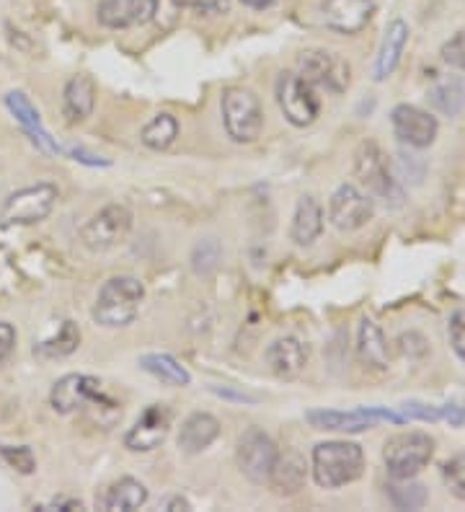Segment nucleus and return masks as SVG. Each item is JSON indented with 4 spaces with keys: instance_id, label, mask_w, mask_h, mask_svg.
<instances>
[{
    "instance_id": "nucleus-1",
    "label": "nucleus",
    "mask_w": 465,
    "mask_h": 512,
    "mask_svg": "<svg viewBox=\"0 0 465 512\" xmlns=\"http://www.w3.org/2000/svg\"><path fill=\"white\" fill-rule=\"evenodd\" d=\"M354 179L360 182V187H365L372 200H380L385 207H403L406 202L401 179L391 169V161L380 145L372 140H365L354 153Z\"/></svg>"
},
{
    "instance_id": "nucleus-2",
    "label": "nucleus",
    "mask_w": 465,
    "mask_h": 512,
    "mask_svg": "<svg viewBox=\"0 0 465 512\" xmlns=\"http://www.w3.org/2000/svg\"><path fill=\"white\" fill-rule=\"evenodd\" d=\"M145 300V285L137 277L119 275L106 280L93 303V321L104 329H124L137 319Z\"/></svg>"
},
{
    "instance_id": "nucleus-3",
    "label": "nucleus",
    "mask_w": 465,
    "mask_h": 512,
    "mask_svg": "<svg viewBox=\"0 0 465 512\" xmlns=\"http://www.w3.org/2000/svg\"><path fill=\"white\" fill-rule=\"evenodd\" d=\"M365 471V450L347 440H326L313 448V479L321 489H339Z\"/></svg>"
},
{
    "instance_id": "nucleus-4",
    "label": "nucleus",
    "mask_w": 465,
    "mask_h": 512,
    "mask_svg": "<svg viewBox=\"0 0 465 512\" xmlns=\"http://www.w3.org/2000/svg\"><path fill=\"white\" fill-rule=\"evenodd\" d=\"M220 109H223L225 132L233 143L248 145L259 140L261 130H264V107L251 88H225Z\"/></svg>"
},
{
    "instance_id": "nucleus-5",
    "label": "nucleus",
    "mask_w": 465,
    "mask_h": 512,
    "mask_svg": "<svg viewBox=\"0 0 465 512\" xmlns=\"http://www.w3.org/2000/svg\"><path fill=\"white\" fill-rule=\"evenodd\" d=\"M434 456V440L427 432L411 430L393 435L383 448V461L391 479H414L429 466Z\"/></svg>"
},
{
    "instance_id": "nucleus-6",
    "label": "nucleus",
    "mask_w": 465,
    "mask_h": 512,
    "mask_svg": "<svg viewBox=\"0 0 465 512\" xmlns=\"http://www.w3.org/2000/svg\"><path fill=\"white\" fill-rule=\"evenodd\" d=\"M60 192L55 184H34V187H24L19 192L8 194L3 207H0V225H37L47 220L55 210Z\"/></svg>"
},
{
    "instance_id": "nucleus-7",
    "label": "nucleus",
    "mask_w": 465,
    "mask_h": 512,
    "mask_svg": "<svg viewBox=\"0 0 465 512\" xmlns=\"http://www.w3.org/2000/svg\"><path fill=\"white\" fill-rule=\"evenodd\" d=\"M132 210L127 205H106L91 215L81 228V244L93 254H104L119 246L132 231Z\"/></svg>"
},
{
    "instance_id": "nucleus-8",
    "label": "nucleus",
    "mask_w": 465,
    "mask_h": 512,
    "mask_svg": "<svg viewBox=\"0 0 465 512\" xmlns=\"http://www.w3.org/2000/svg\"><path fill=\"white\" fill-rule=\"evenodd\" d=\"M277 104L287 122L295 127H310L321 114V99L316 94V86H310L298 73H279Z\"/></svg>"
},
{
    "instance_id": "nucleus-9",
    "label": "nucleus",
    "mask_w": 465,
    "mask_h": 512,
    "mask_svg": "<svg viewBox=\"0 0 465 512\" xmlns=\"http://www.w3.org/2000/svg\"><path fill=\"white\" fill-rule=\"evenodd\" d=\"M298 68L310 86L323 88L329 94H344L352 83V68L341 55L329 50H305L298 60Z\"/></svg>"
},
{
    "instance_id": "nucleus-10",
    "label": "nucleus",
    "mask_w": 465,
    "mask_h": 512,
    "mask_svg": "<svg viewBox=\"0 0 465 512\" xmlns=\"http://www.w3.org/2000/svg\"><path fill=\"white\" fill-rule=\"evenodd\" d=\"M50 404L57 414H75L86 406H117L101 394V381L93 375L68 373L52 386Z\"/></svg>"
},
{
    "instance_id": "nucleus-11",
    "label": "nucleus",
    "mask_w": 465,
    "mask_h": 512,
    "mask_svg": "<svg viewBox=\"0 0 465 512\" xmlns=\"http://www.w3.org/2000/svg\"><path fill=\"white\" fill-rule=\"evenodd\" d=\"M279 450L274 440L259 427H248L238 438L236 445V461L241 474L254 484H267L272 474L274 463H277Z\"/></svg>"
},
{
    "instance_id": "nucleus-12",
    "label": "nucleus",
    "mask_w": 465,
    "mask_h": 512,
    "mask_svg": "<svg viewBox=\"0 0 465 512\" xmlns=\"http://www.w3.org/2000/svg\"><path fill=\"white\" fill-rule=\"evenodd\" d=\"M375 218V200L354 184H341L329 200V220L336 231L352 233Z\"/></svg>"
},
{
    "instance_id": "nucleus-13",
    "label": "nucleus",
    "mask_w": 465,
    "mask_h": 512,
    "mask_svg": "<svg viewBox=\"0 0 465 512\" xmlns=\"http://www.w3.org/2000/svg\"><path fill=\"white\" fill-rule=\"evenodd\" d=\"M391 125L396 138L409 148H429L437 140L440 132V122L424 109L414 107V104H398L391 112Z\"/></svg>"
},
{
    "instance_id": "nucleus-14",
    "label": "nucleus",
    "mask_w": 465,
    "mask_h": 512,
    "mask_svg": "<svg viewBox=\"0 0 465 512\" xmlns=\"http://www.w3.org/2000/svg\"><path fill=\"white\" fill-rule=\"evenodd\" d=\"M168 432H171V409L166 404H150L124 435V448L132 453H150L166 443Z\"/></svg>"
},
{
    "instance_id": "nucleus-15",
    "label": "nucleus",
    "mask_w": 465,
    "mask_h": 512,
    "mask_svg": "<svg viewBox=\"0 0 465 512\" xmlns=\"http://www.w3.org/2000/svg\"><path fill=\"white\" fill-rule=\"evenodd\" d=\"M375 13V0H323L321 21L326 29L344 37L360 34Z\"/></svg>"
},
{
    "instance_id": "nucleus-16",
    "label": "nucleus",
    "mask_w": 465,
    "mask_h": 512,
    "mask_svg": "<svg viewBox=\"0 0 465 512\" xmlns=\"http://www.w3.org/2000/svg\"><path fill=\"white\" fill-rule=\"evenodd\" d=\"M313 430L326 432H365L378 425L367 406L352 409V412H336V409H310L305 414Z\"/></svg>"
},
{
    "instance_id": "nucleus-17",
    "label": "nucleus",
    "mask_w": 465,
    "mask_h": 512,
    "mask_svg": "<svg viewBox=\"0 0 465 512\" xmlns=\"http://www.w3.org/2000/svg\"><path fill=\"white\" fill-rule=\"evenodd\" d=\"M305 479H308L305 458L300 456L298 450H285V453L277 456L267 484L277 497H292V494H298L305 487Z\"/></svg>"
},
{
    "instance_id": "nucleus-18",
    "label": "nucleus",
    "mask_w": 465,
    "mask_h": 512,
    "mask_svg": "<svg viewBox=\"0 0 465 512\" xmlns=\"http://www.w3.org/2000/svg\"><path fill=\"white\" fill-rule=\"evenodd\" d=\"M267 365L279 378H295L308 363V347L295 337H279L264 352Z\"/></svg>"
},
{
    "instance_id": "nucleus-19",
    "label": "nucleus",
    "mask_w": 465,
    "mask_h": 512,
    "mask_svg": "<svg viewBox=\"0 0 465 512\" xmlns=\"http://www.w3.org/2000/svg\"><path fill=\"white\" fill-rule=\"evenodd\" d=\"M6 107L8 112L16 117V122L29 132V138L34 140V145H39V148L47 150V153H62L60 145L50 138V132L44 130L42 117H39V112L34 109V104L26 99V94H21V91H11V94L6 96Z\"/></svg>"
},
{
    "instance_id": "nucleus-20",
    "label": "nucleus",
    "mask_w": 465,
    "mask_h": 512,
    "mask_svg": "<svg viewBox=\"0 0 465 512\" xmlns=\"http://www.w3.org/2000/svg\"><path fill=\"white\" fill-rule=\"evenodd\" d=\"M220 435V422L207 412H194L184 419L179 430V450L186 456H197L210 448Z\"/></svg>"
},
{
    "instance_id": "nucleus-21",
    "label": "nucleus",
    "mask_w": 465,
    "mask_h": 512,
    "mask_svg": "<svg viewBox=\"0 0 465 512\" xmlns=\"http://www.w3.org/2000/svg\"><path fill=\"white\" fill-rule=\"evenodd\" d=\"M145 502H148V489H145L143 481L122 476V479L106 487V492L96 500V507L106 512H132L140 510Z\"/></svg>"
},
{
    "instance_id": "nucleus-22",
    "label": "nucleus",
    "mask_w": 465,
    "mask_h": 512,
    "mask_svg": "<svg viewBox=\"0 0 465 512\" xmlns=\"http://www.w3.org/2000/svg\"><path fill=\"white\" fill-rule=\"evenodd\" d=\"M96 107V83L91 75H73L62 91V114L68 117L70 125L83 122L91 117Z\"/></svg>"
},
{
    "instance_id": "nucleus-23",
    "label": "nucleus",
    "mask_w": 465,
    "mask_h": 512,
    "mask_svg": "<svg viewBox=\"0 0 465 512\" xmlns=\"http://www.w3.org/2000/svg\"><path fill=\"white\" fill-rule=\"evenodd\" d=\"M323 233V207L316 197H300L295 215H292L290 238L298 246H313Z\"/></svg>"
},
{
    "instance_id": "nucleus-24",
    "label": "nucleus",
    "mask_w": 465,
    "mask_h": 512,
    "mask_svg": "<svg viewBox=\"0 0 465 512\" xmlns=\"http://www.w3.org/2000/svg\"><path fill=\"white\" fill-rule=\"evenodd\" d=\"M409 24L403 19H393L385 29L383 47H380V55L375 60V81H385L396 73L398 63H401V55L406 50V42H409Z\"/></svg>"
},
{
    "instance_id": "nucleus-25",
    "label": "nucleus",
    "mask_w": 465,
    "mask_h": 512,
    "mask_svg": "<svg viewBox=\"0 0 465 512\" xmlns=\"http://www.w3.org/2000/svg\"><path fill=\"white\" fill-rule=\"evenodd\" d=\"M357 355H360L362 365L370 370H388V342H385L383 331L375 321L362 319L360 329H357Z\"/></svg>"
},
{
    "instance_id": "nucleus-26",
    "label": "nucleus",
    "mask_w": 465,
    "mask_h": 512,
    "mask_svg": "<svg viewBox=\"0 0 465 512\" xmlns=\"http://www.w3.org/2000/svg\"><path fill=\"white\" fill-rule=\"evenodd\" d=\"M429 107L445 117H458L465 109V78L463 75H445L427 91Z\"/></svg>"
},
{
    "instance_id": "nucleus-27",
    "label": "nucleus",
    "mask_w": 465,
    "mask_h": 512,
    "mask_svg": "<svg viewBox=\"0 0 465 512\" xmlns=\"http://www.w3.org/2000/svg\"><path fill=\"white\" fill-rule=\"evenodd\" d=\"M140 368L145 373L155 375L158 381L168 383V386H189L192 383V373L184 368V365L171 355H163V352H150V355L140 357Z\"/></svg>"
},
{
    "instance_id": "nucleus-28",
    "label": "nucleus",
    "mask_w": 465,
    "mask_h": 512,
    "mask_svg": "<svg viewBox=\"0 0 465 512\" xmlns=\"http://www.w3.org/2000/svg\"><path fill=\"white\" fill-rule=\"evenodd\" d=\"M81 347V329L73 321H62L55 337H47L34 344V355L44 360H57V357H68Z\"/></svg>"
},
{
    "instance_id": "nucleus-29",
    "label": "nucleus",
    "mask_w": 465,
    "mask_h": 512,
    "mask_svg": "<svg viewBox=\"0 0 465 512\" xmlns=\"http://www.w3.org/2000/svg\"><path fill=\"white\" fill-rule=\"evenodd\" d=\"M385 494L396 510H422L429 502L427 487L414 479H391L385 484Z\"/></svg>"
},
{
    "instance_id": "nucleus-30",
    "label": "nucleus",
    "mask_w": 465,
    "mask_h": 512,
    "mask_svg": "<svg viewBox=\"0 0 465 512\" xmlns=\"http://www.w3.org/2000/svg\"><path fill=\"white\" fill-rule=\"evenodd\" d=\"M179 138V122H176L174 114H155L148 125L140 132V140H143L145 148L150 150H166L176 143Z\"/></svg>"
},
{
    "instance_id": "nucleus-31",
    "label": "nucleus",
    "mask_w": 465,
    "mask_h": 512,
    "mask_svg": "<svg viewBox=\"0 0 465 512\" xmlns=\"http://www.w3.org/2000/svg\"><path fill=\"white\" fill-rule=\"evenodd\" d=\"M96 16L106 29H127L137 24V0H99Z\"/></svg>"
},
{
    "instance_id": "nucleus-32",
    "label": "nucleus",
    "mask_w": 465,
    "mask_h": 512,
    "mask_svg": "<svg viewBox=\"0 0 465 512\" xmlns=\"http://www.w3.org/2000/svg\"><path fill=\"white\" fill-rule=\"evenodd\" d=\"M223 259V249H220V241L217 238H202L192 251V269L197 275H212Z\"/></svg>"
},
{
    "instance_id": "nucleus-33",
    "label": "nucleus",
    "mask_w": 465,
    "mask_h": 512,
    "mask_svg": "<svg viewBox=\"0 0 465 512\" xmlns=\"http://www.w3.org/2000/svg\"><path fill=\"white\" fill-rule=\"evenodd\" d=\"M442 481H445L447 492L453 497L465 500V453H458L442 466Z\"/></svg>"
},
{
    "instance_id": "nucleus-34",
    "label": "nucleus",
    "mask_w": 465,
    "mask_h": 512,
    "mask_svg": "<svg viewBox=\"0 0 465 512\" xmlns=\"http://www.w3.org/2000/svg\"><path fill=\"white\" fill-rule=\"evenodd\" d=\"M0 458H3L11 469L19 471V474H34V469H37V458H34L31 448H26V445H19V448L0 445Z\"/></svg>"
},
{
    "instance_id": "nucleus-35",
    "label": "nucleus",
    "mask_w": 465,
    "mask_h": 512,
    "mask_svg": "<svg viewBox=\"0 0 465 512\" xmlns=\"http://www.w3.org/2000/svg\"><path fill=\"white\" fill-rule=\"evenodd\" d=\"M440 57H442V63L450 65V68L465 70V29L442 44Z\"/></svg>"
},
{
    "instance_id": "nucleus-36",
    "label": "nucleus",
    "mask_w": 465,
    "mask_h": 512,
    "mask_svg": "<svg viewBox=\"0 0 465 512\" xmlns=\"http://www.w3.org/2000/svg\"><path fill=\"white\" fill-rule=\"evenodd\" d=\"M398 412L406 417V422H411V419H419V422H440L442 419L440 406H427L419 404V401H406L403 406H398Z\"/></svg>"
},
{
    "instance_id": "nucleus-37",
    "label": "nucleus",
    "mask_w": 465,
    "mask_h": 512,
    "mask_svg": "<svg viewBox=\"0 0 465 512\" xmlns=\"http://www.w3.org/2000/svg\"><path fill=\"white\" fill-rule=\"evenodd\" d=\"M450 344H453L455 355L465 363V321L460 313H455L453 319H450Z\"/></svg>"
},
{
    "instance_id": "nucleus-38",
    "label": "nucleus",
    "mask_w": 465,
    "mask_h": 512,
    "mask_svg": "<svg viewBox=\"0 0 465 512\" xmlns=\"http://www.w3.org/2000/svg\"><path fill=\"white\" fill-rule=\"evenodd\" d=\"M181 3L197 13H228L233 0H181Z\"/></svg>"
},
{
    "instance_id": "nucleus-39",
    "label": "nucleus",
    "mask_w": 465,
    "mask_h": 512,
    "mask_svg": "<svg viewBox=\"0 0 465 512\" xmlns=\"http://www.w3.org/2000/svg\"><path fill=\"white\" fill-rule=\"evenodd\" d=\"M13 347H16V329L8 321H0V363H6Z\"/></svg>"
},
{
    "instance_id": "nucleus-40",
    "label": "nucleus",
    "mask_w": 465,
    "mask_h": 512,
    "mask_svg": "<svg viewBox=\"0 0 465 512\" xmlns=\"http://www.w3.org/2000/svg\"><path fill=\"white\" fill-rule=\"evenodd\" d=\"M442 409V419H447L453 427H463L465 425V406L463 404H445L440 406Z\"/></svg>"
},
{
    "instance_id": "nucleus-41",
    "label": "nucleus",
    "mask_w": 465,
    "mask_h": 512,
    "mask_svg": "<svg viewBox=\"0 0 465 512\" xmlns=\"http://www.w3.org/2000/svg\"><path fill=\"white\" fill-rule=\"evenodd\" d=\"M212 394L220 396V399H228V401H241V404H256L259 396H251V394H241V391H230V388H220V386H212L210 388Z\"/></svg>"
},
{
    "instance_id": "nucleus-42",
    "label": "nucleus",
    "mask_w": 465,
    "mask_h": 512,
    "mask_svg": "<svg viewBox=\"0 0 465 512\" xmlns=\"http://www.w3.org/2000/svg\"><path fill=\"white\" fill-rule=\"evenodd\" d=\"M161 0H137V24H145L155 16V8H158Z\"/></svg>"
},
{
    "instance_id": "nucleus-43",
    "label": "nucleus",
    "mask_w": 465,
    "mask_h": 512,
    "mask_svg": "<svg viewBox=\"0 0 465 512\" xmlns=\"http://www.w3.org/2000/svg\"><path fill=\"white\" fill-rule=\"evenodd\" d=\"M163 510H168V512H179V510H192V505H189V502L184 500V497H181V494H176V497H168L166 502H163Z\"/></svg>"
},
{
    "instance_id": "nucleus-44",
    "label": "nucleus",
    "mask_w": 465,
    "mask_h": 512,
    "mask_svg": "<svg viewBox=\"0 0 465 512\" xmlns=\"http://www.w3.org/2000/svg\"><path fill=\"white\" fill-rule=\"evenodd\" d=\"M50 507H55V510L73 512V510H83V502L81 500H55Z\"/></svg>"
},
{
    "instance_id": "nucleus-45",
    "label": "nucleus",
    "mask_w": 465,
    "mask_h": 512,
    "mask_svg": "<svg viewBox=\"0 0 465 512\" xmlns=\"http://www.w3.org/2000/svg\"><path fill=\"white\" fill-rule=\"evenodd\" d=\"M243 6L248 8H256V11H261V8H269L272 3H277V0H241Z\"/></svg>"
}]
</instances>
